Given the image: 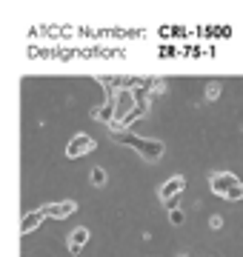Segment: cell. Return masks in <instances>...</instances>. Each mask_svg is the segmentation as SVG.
Segmentation results:
<instances>
[{"label": "cell", "instance_id": "obj_9", "mask_svg": "<svg viewBox=\"0 0 243 257\" xmlns=\"http://www.w3.org/2000/svg\"><path fill=\"white\" fill-rule=\"evenodd\" d=\"M89 180H92V186H106V172H103L100 166H97V169H92Z\"/></svg>", "mask_w": 243, "mask_h": 257}, {"label": "cell", "instance_id": "obj_3", "mask_svg": "<svg viewBox=\"0 0 243 257\" xmlns=\"http://www.w3.org/2000/svg\"><path fill=\"white\" fill-rule=\"evenodd\" d=\"M94 143L89 135H75V138L66 143V157H83V155H89V152H94Z\"/></svg>", "mask_w": 243, "mask_h": 257}, {"label": "cell", "instance_id": "obj_2", "mask_svg": "<svg viewBox=\"0 0 243 257\" xmlns=\"http://www.w3.org/2000/svg\"><path fill=\"white\" fill-rule=\"evenodd\" d=\"M209 189L217 197H226V200H243V183L232 172H215L209 177Z\"/></svg>", "mask_w": 243, "mask_h": 257}, {"label": "cell", "instance_id": "obj_11", "mask_svg": "<svg viewBox=\"0 0 243 257\" xmlns=\"http://www.w3.org/2000/svg\"><path fill=\"white\" fill-rule=\"evenodd\" d=\"M209 226H212V229H220V226H223V220H220V217H212V220H209Z\"/></svg>", "mask_w": 243, "mask_h": 257}, {"label": "cell", "instance_id": "obj_1", "mask_svg": "<svg viewBox=\"0 0 243 257\" xmlns=\"http://www.w3.org/2000/svg\"><path fill=\"white\" fill-rule=\"evenodd\" d=\"M109 135H112V138H117L123 146L138 149V152L143 155V160H158V157H163V152H166V146H163L160 140H149V138L135 135V132H126L120 123H109Z\"/></svg>", "mask_w": 243, "mask_h": 257}, {"label": "cell", "instance_id": "obj_8", "mask_svg": "<svg viewBox=\"0 0 243 257\" xmlns=\"http://www.w3.org/2000/svg\"><path fill=\"white\" fill-rule=\"evenodd\" d=\"M169 220H172V226H183V223H186L183 209H169Z\"/></svg>", "mask_w": 243, "mask_h": 257}, {"label": "cell", "instance_id": "obj_6", "mask_svg": "<svg viewBox=\"0 0 243 257\" xmlns=\"http://www.w3.org/2000/svg\"><path fill=\"white\" fill-rule=\"evenodd\" d=\"M43 220H46V214H43V209L23 214V220H20V234H32V231L38 229V226H40Z\"/></svg>", "mask_w": 243, "mask_h": 257}, {"label": "cell", "instance_id": "obj_7", "mask_svg": "<svg viewBox=\"0 0 243 257\" xmlns=\"http://www.w3.org/2000/svg\"><path fill=\"white\" fill-rule=\"evenodd\" d=\"M89 243V229H83V226H77L72 234H69V251L72 254H80V248Z\"/></svg>", "mask_w": 243, "mask_h": 257}, {"label": "cell", "instance_id": "obj_5", "mask_svg": "<svg viewBox=\"0 0 243 257\" xmlns=\"http://www.w3.org/2000/svg\"><path fill=\"white\" fill-rule=\"evenodd\" d=\"M75 209H77L75 200H57V203H46V206H43V214H46V217L63 220V217H69V214H75Z\"/></svg>", "mask_w": 243, "mask_h": 257}, {"label": "cell", "instance_id": "obj_4", "mask_svg": "<svg viewBox=\"0 0 243 257\" xmlns=\"http://www.w3.org/2000/svg\"><path fill=\"white\" fill-rule=\"evenodd\" d=\"M183 189H186V177H183V175H175V177H169L166 183L160 186V194H158V197H160L163 203H172L180 192H183Z\"/></svg>", "mask_w": 243, "mask_h": 257}, {"label": "cell", "instance_id": "obj_10", "mask_svg": "<svg viewBox=\"0 0 243 257\" xmlns=\"http://www.w3.org/2000/svg\"><path fill=\"white\" fill-rule=\"evenodd\" d=\"M220 97V83H209L206 86V100H217Z\"/></svg>", "mask_w": 243, "mask_h": 257}]
</instances>
